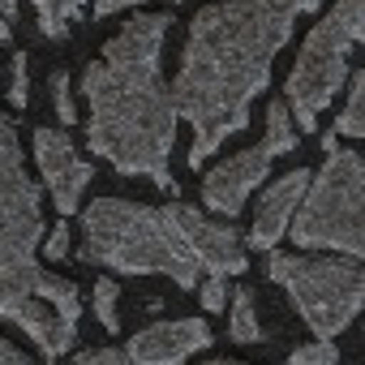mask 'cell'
Listing matches in <instances>:
<instances>
[{"mask_svg":"<svg viewBox=\"0 0 365 365\" xmlns=\"http://www.w3.org/2000/svg\"><path fill=\"white\" fill-rule=\"evenodd\" d=\"M288 0H220L190 22L180 73L168 86L176 116L194 125L190 168H202L232 133L250 125V103L271 82L279 48L292 39Z\"/></svg>","mask_w":365,"mask_h":365,"instance_id":"6da1fadb","label":"cell"},{"mask_svg":"<svg viewBox=\"0 0 365 365\" xmlns=\"http://www.w3.org/2000/svg\"><path fill=\"white\" fill-rule=\"evenodd\" d=\"M172 31L168 14H138L116 39L103 43V56L86 65L82 95L91 103L86 142L125 176H150L176 194L168 155L176 142V103L159 73V52Z\"/></svg>","mask_w":365,"mask_h":365,"instance_id":"7a4b0ae2","label":"cell"},{"mask_svg":"<svg viewBox=\"0 0 365 365\" xmlns=\"http://www.w3.org/2000/svg\"><path fill=\"white\" fill-rule=\"evenodd\" d=\"M82 262H99L125 275H168L180 288H194L202 267L180 245L159 207H142L129 198H95L82 211Z\"/></svg>","mask_w":365,"mask_h":365,"instance_id":"3957f363","label":"cell"},{"mask_svg":"<svg viewBox=\"0 0 365 365\" xmlns=\"http://www.w3.org/2000/svg\"><path fill=\"white\" fill-rule=\"evenodd\" d=\"M365 39V0H335L331 14L305 35L297 65L288 73V116L292 129L314 133L318 129V112L331 108V99L339 95V86L348 82V56L352 48Z\"/></svg>","mask_w":365,"mask_h":365,"instance_id":"277c9868","label":"cell"},{"mask_svg":"<svg viewBox=\"0 0 365 365\" xmlns=\"http://www.w3.org/2000/svg\"><path fill=\"white\" fill-rule=\"evenodd\" d=\"M361 198H365V159L356 150L331 146L322 172L309 176L297 224H288V232L297 237V245L339 250L344 258H361L365 254Z\"/></svg>","mask_w":365,"mask_h":365,"instance_id":"5b68a950","label":"cell"},{"mask_svg":"<svg viewBox=\"0 0 365 365\" xmlns=\"http://www.w3.org/2000/svg\"><path fill=\"white\" fill-rule=\"evenodd\" d=\"M271 279L288 292L297 314L309 322L318 339H335L365 301V271L356 258H301L271 254Z\"/></svg>","mask_w":365,"mask_h":365,"instance_id":"8992f818","label":"cell"},{"mask_svg":"<svg viewBox=\"0 0 365 365\" xmlns=\"http://www.w3.org/2000/svg\"><path fill=\"white\" fill-rule=\"evenodd\" d=\"M39 241H43L39 190L22 168V150H18V133L9 116L0 112V275L35 271ZM0 365H35V361L0 335Z\"/></svg>","mask_w":365,"mask_h":365,"instance_id":"52a82bcc","label":"cell"},{"mask_svg":"<svg viewBox=\"0 0 365 365\" xmlns=\"http://www.w3.org/2000/svg\"><path fill=\"white\" fill-rule=\"evenodd\" d=\"M159 215H163L168 232L185 245V250L194 254V262H198L202 271H211L215 279H228V275H245V271H250V254H245L241 237L228 228V220L215 224V220H207V215H202L198 207H190V202H163Z\"/></svg>","mask_w":365,"mask_h":365,"instance_id":"ba28073f","label":"cell"},{"mask_svg":"<svg viewBox=\"0 0 365 365\" xmlns=\"http://www.w3.org/2000/svg\"><path fill=\"white\" fill-rule=\"evenodd\" d=\"M35 163L43 172V185L56 202L61 215H73L82 207V194L91 185L95 168L78 155V146L69 142L65 129H52V125H39L35 129Z\"/></svg>","mask_w":365,"mask_h":365,"instance_id":"9c48e42d","label":"cell"},{"mask_svg":"<svg viewBox=\"0 0 365 365\" xmlns=\"http://www.w3.org/2000/svg\"><path fill=\"white\" fill-rule=\"evenodd\" d=\"M271 146L267 142H258V146H250V150H241V155H228L220 168H211L207 172V180H202V202L215 211V215H224L228 224L241 215V207H245V198L262 185V176L271 172Z\"/></svg>","mask_w":365,"mask_h":365,"instance_id":"30bf717a","label":"cell"},{"mask_svg":"<svg viewBox=\"0 0 365 365\" xmlns=\"http://www.w3.org/2000/svg\"><path fill=\"white\" fill-rule=\"evenodd\" d=\"M211 339L215 335L202 318H180V322H159V327L138 331L125 344V356L133 365H180L185 356L211 348Z\"/></svg>","mask_w":365,"mask_h":365,"instance_id":"8fae6325","label":"cell"},{"mask_svg":"<svg viewBox=\"0 0 365 365\" xmlns=\"http://www.w3.org/2000/svg\"><path fill=\"white\" fill-rule=\"evenodd\" d=\"M305 185H309V172H305V168H292L288 176H279L275 185L262 194V207H258L254 228H250V245H254V250H275V245H279V237L288 232L292 211H297Z\"/></svg>","mask_w":365,"mask_h":365,"instance_id":"7c38bea8","label":"cell"},{"mask_svg":"<svg viewBox=\"0 0 365 365\" xmlns=\"http://www.w3.org/2000/svg\"><path fill=\"white\" fill-rule=\"evenodd\" d=\"M228 331H232V339H237V344H258V339H262L258 309H254V288H237V292H232Z\"/></svg>","mask_w":365,"mask_h":365,"instance_id":"4fadbf2b","label":"cell"},{"mask_svg":"<svg viewBox=\"0 0 365 365\" xmlns=\"http://www.w3.org/2000/svg\"><path fill=\"white\" fill-rule=\"evenodd\" d=\"M335 133H344V138L365 133V69L348 73V103H344V112L335 120Z\"/></svg>","mask_w":365,"mask_h":365,"instance_id":"5bb4252c","label":"cell"},{"mask_svg":"<svg viewBox=\"0 0 365 365\" xmlns=\"http://www.w3.org/2000/svg\"><path fill=\"white\" fill-rule=\"evenodd\" d=\"M86 0H35V9H39V31L48 39H65L69 35V22H78Z\"/></svg>","mask_w":365,"mask_h":365,"instance_id":"9a60e30c","label":"cell"},{"mask_svg":"<svg viewBox=\"0 0 365 365\" xmlns=\"http://www.w3.org/2000/svg\"><path fill=\"white\" fill-rule=\"evenodd\" d=\"M262 142L271 146V155L297 150V129H292V116H288V103H284V99H275V103L267 108V138H262Z\"/></svg>","mask_w":365,"mask_h":365,"instance_id":"2e32d148","label":"cell"},{"mask_svg":"<svg viewBox=\"0 0 365 365\" xmlns=\"http://www.w3.org/2000/svg\"><path fill=\"white\" fill-rule=\"evenodd\" d=\"M288 365H339V348L335 339H314L288 352Z\"/></svg>","mask_w":365,"mask_h":365,"instance_id":"e0dca14e","label":"cell"},{"mask_svg":"<svg viewBox=\"0 0 365 365\" xmlns=\"http://www.w3.org/2000/svg\"><path fill=\"white\" fill-rule=\"evenodd\" d=\"M116 284L112 279H99L95 284V318L108 327V331H120V318H116Z\"/></svg>","mask_w":365,"mask_h":365,"instance_id":"ac0fdd59","label":"cell"},{"mask_svg":"<svg viewBox=\"0 0 365 365\" xmlns=\"http://www.w3.org/2000/svg\"><path fill=\"white\" fill-rule=\"evenodd\" d=\"M48 86H52V103H56L61 125H73V120H78V108H73V95H69V73L56 69V73L48 78Z\"/></svg>","mask_w":365,"mask_h":365,"instance_id":"d6986e66","label":"cell"},{"mask_svg":"<svg viewBox=\"0 0 365 365\" xmlns=\"http://www.w3.org/2000/svg\"><path fill=\"white\" fill-rule=\"evenodd\" d=\"M31 73H26V52H14V82H9V99L14 108H26L31 103Z\"/></svg>","mask_w":365,"mask_h":365,"instance_id":"ffe728a7","label":"cell"},{"mask_svg":"<svg viewBox=\"0 0 365 365\" xmlns=\"http://www.w3.org/2000/svg\"><path fill=\"white\" fill-rule=\"evenodd\" d=\"M69 365H133L120 348H91V352H78Z\"/></svg>","mask_w":365,"mask_h":365,"instance_id":"44dd1931","label":"cell"},{"mask_svg":"<svg viewBox=\"0 0 365 365\" xmlns=\"http://www.w3.org/2000/svg\"><path fill=\"white\" fill-rule=\"evenodd\" d=\"M202 309H211V314H220V309H228V284L224 279H207L202 284Z\"/></svg>","mask_w":365,"mask_h":365,"instance_id":"7402d4cb","label":"cell"},{"mask_svg":"<svg viewBox=\"0 0 365 365\" xmlns=\"http://www.w3.org/2000/svg\"><path fill=\"white\" fill-rule=\"evenodd\" d=\"M65 254H69V228H65V224H56V228H52V237L43 241V258H48V262H61Z\"/></svg>","mask_w":365,"mask_h":365,"instance_id":"603a6c76","label":"cell"},{"mask_svg":"<svg viewBox=\"0 0 365 365\" xmlns=\"http://www.w3.org/2000/svg\"><path fill=\"white\" fill-rule=\"evenodd\" d=\"M133 5H142V0H95V18H112V14H125Z\"/></svg>","mask_w":365,"mask_h":365,"instance_id":"cb8c5ba5","label":"cell"},{"mask_svg":"<svg viewBox=\"0 0 365 365\" xmlns=\"http://www.w3.org/2000/svg\"><path fill=\"white\" fill-rule=\"evenodd\" d=\"M288 5H292V14H309V9L318 5V0H288Z\"/></svg>","mask_w":365,"mask_h":365,"instance_id":"d4e9b609","label":"cell"},{"mask_svg":"<svg viewBox=\"0 0 365 365\" xmlns=\"http://www.w3.org/2000/svg\"><path fill=\"white\" fill-rule=\"evenodd\" d=\"M0 14H5V22H14L18 18V5H14V0H0Z\"/></svg>","mask_w":365,"mask_h":365,"instance_id":"484cf974","label":"cell"},{"mask_svg":"<svg viewBox=\"0 0 365 365\" xmlns=\"http://www.w3.org/2000/svg\"><path fill=\"white\" fill-rule=\"evenodd\" d=\"M9 35H14V26H9V22H5V14H0V43H5V39H9Z\"/></svg>","mask_w":365,"mask_h":365,"instance_id":"4316f807","label":"cell"},{"mask_svg":"<svg viewBox=\"0 0 365 365\" xmlns=\"http://www.w3.org/2000/svg\"><path fill=\"white\" fill-rule=\"evenodd\" d=\"M211 365H245V361H211Z\"/></svg>","mask_w":365,"mask_h":365,"instance_id":"83f0119b","label":"cell"}]
</instances>
